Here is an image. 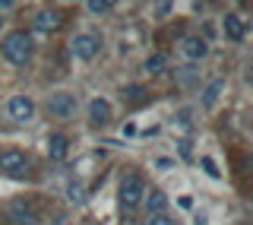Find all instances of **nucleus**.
Segmentation results:
<instances>
[{"mask_svg": "<svg viewBox=\"0 0 253 225\" xmlns=\"http://www.w3.org/2000/svg\"><path fill=\"white\" fill-rule=\"evenodd\" d=\"M13 3H16V0H0V10H10Z\"/></svg>", "mask_w": 253, "mask_h": 225, "instance_id": "obj_22", "label": "nucleus"}, {"mask_svg": "<svg viewBox=\"0 0 253 225\" xmlns=\"http://www.w3.org/2000/svg\"><path fill=\"white\" fill-rule=\"evenodd\" d=\"M180 51H184V57H190V60H203L206 51H209V45H206L200 35H187L184 42H180Z\"/></svg>", "mask_w": 253, "mask_h": 225, "instance_id": "obj_9", "label": "nucleus"}, {"mask_svg": "<svg viewBox=\"0 0 253 225\" xmlns=\"http://www.w3.org/2000/svg\"><path fill=\"white\" fill-rule=\"evenodd\" d=\"M26 168H29L26 152H19V149H6V152H0V171L22 178V174H26Z\"/></svg>", "mask_w": 253, "mask_h": 225, "instance_id": "obj_5", "label": "nucleus"}, {"mask_svg": "<svg viewBox=\"0 0 253 225\" xmlns=\"http://www.w3.org/2000/svg\"><path fill=\"white\" fill-rule=\"evenodd\" d=\"M6 114H10L13 120H32L35 117V102L29 99V95H13L10 102H6Z\"/></svg>", "mask_w": 253, "mask_h": 225, "instance_id": "obj_6", "label": "nucleus"}, {"mask_svg": "<svg viewBox=\"0 0 253 225\" xmlns=\"http://www.w3.org/2000/svg\"><path fill=\"white\" fill-rule=\"evenodd\" d=\"M10 219L16 225H38V213H35V206L29 203V200H13L10 203Z\"/></svg>", "mask_w": 253, "mask_h": 225, "instance_id": "obj_7", "label": "nucleus"}, {"mask_svg": "<svg viewBox=\"0 0 253 225\" xmlns=\"http://www.w3.org/2000/svg\"><path fill=\"white\" fill-rule=\"evenodd\" d=\"M203 168H206V174L209 178H221V171H218V165L212 162V159H203Z\"/></svg>", "mask_w": 253, "mask_h": 225, "instance_id": "obj_20", "label": "nucleus"}, {"mask_svg": "<svg viewBox=\"0 0 253 225\" xmlns=\"http://www.w3.org/2000/svg\"><path fill=\"white\" fill-rule=\"evenodd\" d=\"M111 117H114V108H111V102H105V99H92V105H89V120H92V124L105 127Z\"/></svg>", "mask_w": 253, "mask_h": 225, "instance_id": "obj_8", "label": "nucleus"}, {"mask_svg": "<svg viewBox=\"0 0 253 225\" xmlns=\"http://www.w3.org/2000/svg\"><path fill=\"white\" fill-rule=\"evenodd\" d=\"M146 206H149V216L165 213V206H168V197H165L162 190H152V194H146Z\"/></svg>", "mask_w": 253, "mask_h": 225, "instance_id": "obj_15", "label": "nucleus"}, {"mask_svg": "<svg viewBox=\"0 0 253 225\" xmlns=\"http://www.w3.org/2000/svg\"><path fill=\"white\" fill-rule=\"evenodd\" d=\"M165 63H168V60H165V54H152V57L146 60V70H149V73H162Z\"/></svg>", "mask_w": 253, "mask_h": 225, "instance_id": "obj_17", "label": "nucleus"}, {"mask_svg": "<svg viewBox=\"0 0 253 225\" xmlns=\"http://www.w3.org/2000/svg\"><path fill=\"white\" fill-rule=\"evenodd\" d=\"M146 225H180L174 216H168V213H155V216H149V222Z\"/></svg>", "mask_w": 253, "mask_h": 225, "instance_id": "obj_18", "label": "nucleus"}, {"mask_svg": "<svg viewBox=\"0 0 253 225\" xmlns=\"http://www.w3.org/2000/svg\"><path fill=\"white\" fill-rule=\"evenodd\" d=\"M124 99H130L133 105H139V102L146 99V89H142V86H126V89H124Z\"/></svg>", "mask_w": 253, "mask_h": 225, "instance_id": "obj_16", "label": "nucleus"}, {"mask_svg": "<svg viewBox=\"0 0 253 225\" xmlns=\"http://www.w3.org/2000/svg\"><path fill=\"white\" fill-rule=\"evenodd\" d=\"M168 10H171V0H158V13L165 16V13H168Z\"/></svg>", "mask_w": 253, "mask_h": 225, "instance_id": "obj_21", "label": "nucleus"}, {"mask_svg": "<svg viewBox=\"0 0 253 225\" xmlns=\"http://www.w3.org/2000/svg\"><path fill=\"white\" fill-rule=\"evenodd\" d=\"M212 3H215V0H212Z\"/></svg>", "mask_w": 253, "mask_h": 225, "instance_id": "obj_24", "label": "nucleus"}, {"mask_svg": "<svg viewBox=\"0 0 253 225\" xmlns=\"http://www.w3.org/2000/svg\"><path fill=\"white\" fill-rule=\"evenodd\" d=\"M0 51H3V57L10 60V63L26 67L29 57H32V38H29V32H22V29L10 32V35L3 38V45H0Z\"/></svg>", "mask_w": 253, "mask_h": 225, "instance_id": "obj_1", "label": "nucleus"}, {"mask_svg": "<svg viewBox=\"0 0 253 225\" xmlns=\"http://www.w3.org/2000/svg\"><path fill=\"white\" fill-rule=\"evenodd\" d=\"M70 51H73L76 60H95V57H98V51H101V38L92 35V32H83V35L73 38Z\"/></svg>", "mask_w": 253, "mask_h": 225, "instance_id": "obj_3", "label": "nucleus"}, {"mask_svg": "<svg viewBox=\"0 0 253 225\" xmlns=\"http://www.w3.org/2000/svg\"><path fill=\"white\" fill-rule=\"evenodd\" d=\"M111 10V0H89V13H95V16H105Z\"/></svg>", "mask_w": 253, "mask_h": 225, "instance_id": "obj_19", "label": "nucleus"}, {"mask_svg": "<svg viewBox=\"0 0 253 225\" xmlns=\"http://www.w3.org/2000/svg\"><path fill=\"white\" fill-rule=\"evenodd\" d=\"M67 152H70V140L63 133H54L51 140H47V156H51L54 162H63V159H67Z\"/></svg>", "mask_w": 253, "mask_h": 225, "instance_id": "obj_11", "label": "nucleus"}, {"mask_svg": "<svg viewBox=\"0 0 253 225\" xmlns=\"http://www.w3.org/2000/svg\"><path fill=\"white\" fill-rule=\"evenodd\" d=\"M47 114L57 117V120H70L76 114V95L70 92H54L51 99H47Z\"/></svg>", "mask_w": 253, "mask_h": 225, "instance_id": "obj_4", "label": "nucleus"}, {"mask_svg": "<svg viewBox=\"0 0 253 225\" xmlns=\"http://www.w3.org/2000/svg\"><path fill=\"white\" fill-rule=\"evenodd\" d=\"M146 181L139 178V174H126V178L121 181V203L126 206V210H133V206H139L142 200H146Z\"/></svg>", "mask_w": 253, "mask_h": 225, "instance_id": "obj_2", "label": "nucleus"}, {"mask_svg": "<svg viewBox=\"0 0 253 225\" xmlns=\"http://www.w3.org/2000/svg\"><path fill=\"white\" fill-rule=\"evenodd\" d=\"M0 22H3V19H0Z\"/></svg>", "mask_w": 253, "mask_h": 225, "instance_id": "obj_25", "label": "nucleus"}, {"mask_svg": "<svg viewBox=\"0 0 253 225\" xmlns=\"http://www.w3.org/2000/svg\"><path fill=\"white\" fill-rule=\"evenodd\" d=\"M221 89H225V79H212V83L206 86V92H203V105H206V108H212V105L218 102Z\"/></svg>", "mask_w": 253, "mask_h": 225, "instance_id": "obj_13", "label": "nucleus"}, {"mask_svg": "<svg viewBox=\"0 0 253 225\" xmlns=\"http://www.w3.org/2000/svg\"><path fill=\"white\" fill-rule=\"evenodd\" d=\"M67 200H70L73 206H83V203H85V184H83V181H70V184H67Z\"/></svg>", "mask_w": 253, "mask_h": 225, "instance_id": "obj_14", "label": "nucleus"}, {"mask_svg": "<svg viewBox=\"0 0 253 225\" xmlns=\"http://www.w3.org/2000/svg\"><path fill=\"white\" fill-rule=\"evenodd\" d=\"M54 225H73V222H67V219H57V222H54Z\"/></svg>", "mask_w": 253, "mask_h": 225, "instance_id": "obj_23", "label": "nucleus"}, {"mask_svg": "<svg viewBox=\"0 0 253 225\" xmlns=\"http://www.w3.org/2000/svg\"><path fill=\"white\" fill-rule=\"evenodd\" d=\"M63 26V13L60 10H42L35 19V29L38 32H57Z\"/></svg>", "mask_w": 253, "mask_h": 225, "instance_id": "obj_10", "label": "nucleus"}, {"mask_svg": "<svg viewBox=\"0 0 253 225\" xmlns=\"http://www.w3.org/2000/svg\"><path fill=\"white\" fill-rule=\"evenodd\" d=\"M225 35L231 38V42H244V35H247V26H244L241 16H225Z\"/></svg>", "mask_w": 253, "mask_h": 225, "instance_id": "obj_12", "label": "nucleus"}]
</instances>
